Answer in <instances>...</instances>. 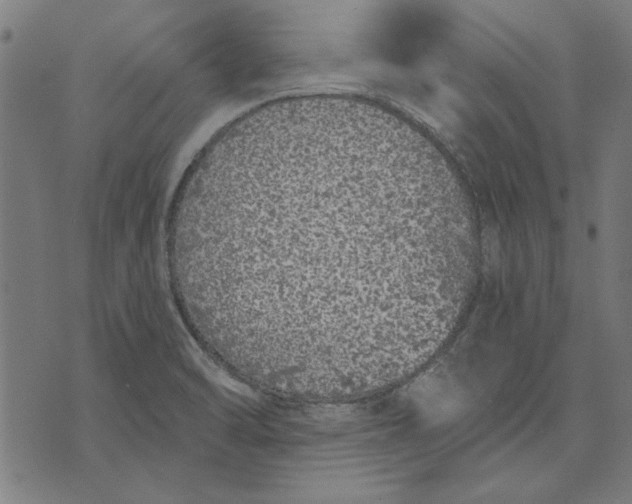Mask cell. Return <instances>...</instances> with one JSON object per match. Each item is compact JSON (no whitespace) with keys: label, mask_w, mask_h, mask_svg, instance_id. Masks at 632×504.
<instances>
[{"label":"cell","mask_w":632,"mask_h":504,"mask_svg":"<svg viewBox=\"0 0 632 504\" xmlns=\"http://www.w3.org/2000/svg\"><path fill=\"white\" fill-rule=\"evenodd\" d=\"M442 227L344 212L279 220L243 242L242 282L260 323L347 338L426 300Z\"/></svg>","instance_id":"obj_1"}]
</instances>
